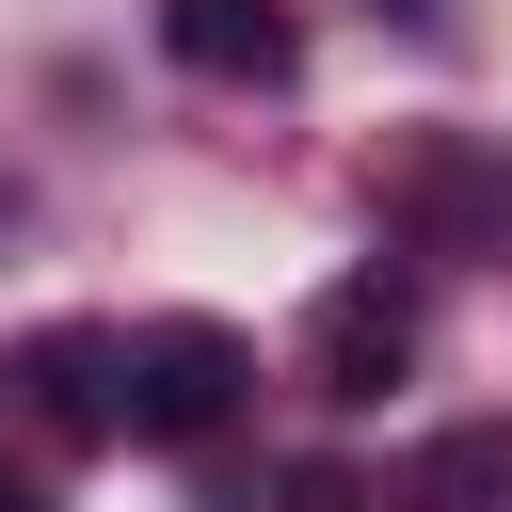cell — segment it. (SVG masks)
I'll return each instance as SVG.
<instances>
[{
  "label": "cell",
  "mask_w": 512,
  "mask_h": 512,
  "mask_svg": "<svg viewBox=\"0 0 512 512\" xmlns=\"http://www.w3.org/2000/svg\"><path fill=\"white\" fill-rule=\"evenodd\" d=\"M240 400H256V352L224 320H144L128 336V448H208Z\"/></svg>",
  "instance_id": "cell-1"
},
{
  "label": "cell",
  "mask_w": 512,
  "mask_h": 512,
  "mask_svg": "<svg viewBox=\"0 0 512 512\" xmlns=\"http://www.w3.org/2000/svg\"><path fill=\"white\" fill-rule=\"evenodd\" d=\"M400 368H416V272H400V256H368V272H336V288H320V320H304V384L352 416V400H384Z\"/></svg>",
  "instance_id": "cell-2"
},
{
  "label": "cell",
  "mask_w": 512,
  "mask_h": 512,
  "mask_svg": "<svg viewBox=\"0 0 512 512\" xmlns=\"http://www.w3.org/2000/svg\"><path fill=\"white\" fill-rule=\"evenodd\" d=\"M16 400H32L64 448H128V336H112V320H48V336H16Z\"/></svg>",
  "instance_id": "cell-3"
},
{
  "label": "cell",
  "mask_w": 512,
  "mask_h": 512,
  "mask_svg": "<svg viewBox=\"0 0 512 512\" xmlns=\"http://www.w3.org/2000/svg\"><path fill=\"white\" fill-rule=\"evenodd\" d=\"M160 48H176L192 80H224V96H272V80L304 64V16H288V0H160Z\"/></svg>",
  "instance_id": "cell-4"
},
{
  "label": "cell",
  "mask_w": 512,
  "mask_h": 512,
  "mask_svg": "<svg viewBox=\"0 0 512 512\" xmlns=\"http://www.w3.org/2000/svg\"><path fill=\"white\" fill-rule=\"evenodd\" d=\"M384 496L400 512H512V432H432V448H400Z\"/></svg>",
  "instance_id": "cell-5"
},
{
  "label": "cell",
  "mask_w": 512,
  "mask_h": 512,
  "mask_svg": "<svg viewBox=\"0 0 512 512\" xmlns=\"http://www.w3.org/2000/svg\"><path fill=\"white\" fill-rule=\"evenodd\" d=\"M384 16H400V32H448V0H384Z\"/></svg>",
  "instance_id": "cell-6"
},
{
  "label": "cell",
  "mask_w": 512,
  "mask_h": 512,
  "mask_svg": "<svg viewBox=\"0 0 512 512\" xmlns=\"http://www.w3.org/2000/svg\"><path fill=\"white\" fill-rule=\"evenodd\" d=\"M0 512H48V496H32V480H0Z\"/></svg>",
  "instance_id": "cell-7"
}]
</instances>
